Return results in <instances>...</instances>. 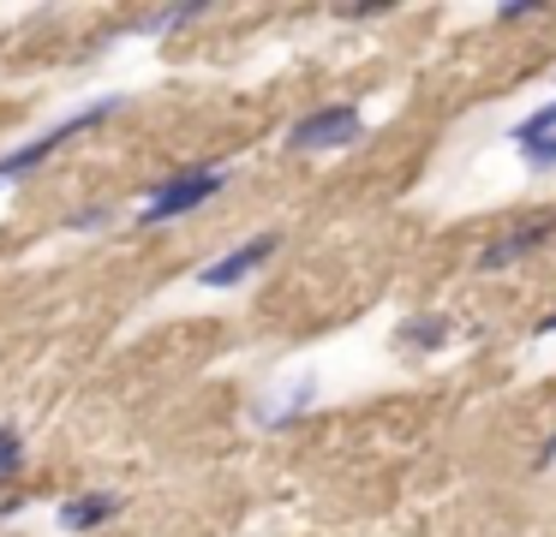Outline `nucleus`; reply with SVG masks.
<instances>
[{"instance_id":"obj_1","label":"nucleus","mask_w":556,"mask_h":537,"mask_svg":"<svg viewBox=\"0 0 556 537\" xmlns=\"http://www.w3.org/2000/svg\"><path fill=\"white\" fill-rule=\"evenodd\" d=\"M121 107H126V95H97V102L73 107L66 119H54V126H42L37 138L13 143V150H0V186H18V179H30L37 167H49L54 155H61L66 143L78 138V131H90V126H102V119H114Z\"/></svg>"},{"instance_id":"obj_2","label":"nucleus","mask_w":556,"mask_h":537,"mask_svg":"<svg viewBox=\"0 0 556 537\" xmlns=\"http://www.w3.org/2000/svg\"><path fill=\"white\" fill-rule=\"evenodd\" d=\"M222 186H228V174H222V167H180V174H168L162 186L144 191V203H138L132 221H138V227L180 221V215L204 209L210 197H222Z\"/></svg>"},{"instance_id":"obj_3","label":"nucleus","mask_w":556,"mask_h":537,"mask_svg":"<svg viewBox=\"0 0 556 537\" xmlns=\"http://www.w3.org/2000/svg\"><path fill=\"white\" fill-rule=\"evenodd\" d=\"M365 131L359 107L348 102H329V107H312L305 119H293V150H341V143H353Z\"/></svg>"},{"instance_id":"obj_4","label":"nucleus","mask_w":556,"mask_h":537,"mask_svg":"<svg viewBox=\"0 0 556 537\" xmlns=\"http://www.w3.org/2000/svg\"><path fill=\"white\" fill-rule=\"evenodd\" d=\"M276 251H281V233L269 227V233H257V239H245V245L222 251L216 263H204V269H198V281L216 286V293H222V286H240V281H252V274L276 257Z\"/></svg>"},{"instance_id":"obj_5","label":"nucleus","mask_w":556,"mask_h":537,"mask_svg":"<svg viewBox=\"0 0 556 537\" xmlns=\"http://www.w3.org/2000/svg\"><path fill=\"white\" fill-rule=\"evenodd\" d=\"M551 233H556V221H520V227H508L503 239H491V245L479 251V269H508V263H520V257H532V251L551 245Z\"/></svg>"},{"instance_id":"obj_6","label":"nucleus","mask_w":556,"mask_h":537,"mask_svg":"<svg viewBox=\"0 0 556 537\" xmlns=\"http://www.w3.org/2000/svg\"><path fill=\"white\" fill-rule=\"evenodd\" d=\"M109 520H121V496L114 489H85V496L61 501V525L66 532H102Z\"/></svg>"},{"instance_id":"obj_7","label":"nucleus","mask_w":556,"mask_h":537,"mask_svg":"<svg viewBox=\"0 0 556 537\" xmlns=\"http://www.w3.org/2000/svg\"><path fill=\"white\" fill-rule=\"evenodd\" d=\"M448 329H455L448 317H437V310H419V317L401 322V346H413V353H437V346L448 341Z\"/></svg>"},{"instance_id":"obj_8","label":"nucleus","mask_w":556,"mask_h":537,"mask_svg":"<svg viewBox=\"0 0 556 537\" xmlns=\"http://www.w3.org/2000/svg\"><path fill=\"white\" fill-rule=\"evenodd\" d=\"M18 472H25V436H18V424L0 418V484H13Z\"/></svg>"},{"instance_id":"obj_9","label":"nucleus","mask_w":556,"mask_h":537,"mask_svg":"<svg viewBox=\"0 0 556 537\" xmlns=\"http://www.w3.org/2000/svg\"><path fill=\"white\" fill-rule=\"evenodd\" d=\"M508 138H515V150H527V143H539V138H556V102H544L539 114H527Z\"/></svg>"},{"instance_id":"obj_10","label":"nucleus","mask_w":556,"mask_h":537,"mask_svg":"<svg viewBox=\"0 0 556 537\" xmlns=\"http://www.w3.org/2000/svg\"><path fill=\"white\" fill-rule=\"evenodd\" d=\"M210 7H156V12H144V30L150 36H162V30H186V24H198Z\"/></svg>"},{"instance_id":"obj_11","label":"nucleus","mask_w":556,"mask_h":537,"mask_svg":"<svg viewBox=\"0 0 556 537\" xmlns=\"http://www.w3.org/2000/svg\"><path fill=\"white\" fill-rule=\"evenodd\" d=\"M97 227H109V209H102V203H90V209L66 215V233H97Z\"/></svg>"},{"instance_id":"obj_12","label":"nucleus","mask_w":556,"mask_h":537,"mask_svg":"<svg viewBox=\"0 0 556 537\" xmlns=\"http://www.w3.org/2000/svg\"><path fill=\"white\" fill-rule=\"evenodd\" d=\"M520 155H527L532 167H556V138H539V143H527Z\"/></svg>"},{"instance_id":"obj_13","label":"nucleus","mask_w":556,"mask_h":537,"mask_svg":"<svg viewBox=\"0 0 556 537\" xmlns=\"http://www.w3.org/2000/svg\"><path fill=\"white\" fill-rule=\"evenodd\" d=\"M532 12H539V7H496V18H503V24H520V18H532Z\"/></svg>"},{"instance_id":"obj_14","label":"nucleus","mask_w":556,"mask_h":537,"mask_svg":"<svg viewBox=\"0 0 556 537\" xmlns=\"http://www.w3.org/2000/svg\"><path fill=\"white\" fill-rule=\"evenodd\" d=\"M539 334H556V310H551V317H544V322H539Z\"/></svg>"}]
</instances>
